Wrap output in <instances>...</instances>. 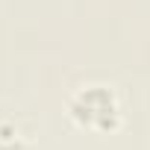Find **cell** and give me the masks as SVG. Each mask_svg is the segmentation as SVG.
Returning <instances> with one entry per match:
<instances>
[{"label": "cell", "mask_w": 150, "mask_h": 150, "mask_svg": "<svg viewBox=\"0 0 150 150\" xmlns=\"http://www.w3.org/2000/svg\"><path fill=\"white\" fill-rule=\"evenodd\" d=\"M68 115L80 129L112 135L124 124V106L112 86L106 83H86L68 97Z\"/></svg>", "instance_id": "obj_1"}, {"label": "cell", "mask_w": 150, "mask_h": 150, "mask_svg": "<svg viewBox=\"0 0 150 150\" xmlns=\"http://www.w3.org/2000/svg\"><path fill=\"white\" fill-rule=\"evenodd\" d=\"M0 150H38V147L21 135H9V138H0Z\"/></svg>", "instance_id": "obj_2"}]
</instances>
